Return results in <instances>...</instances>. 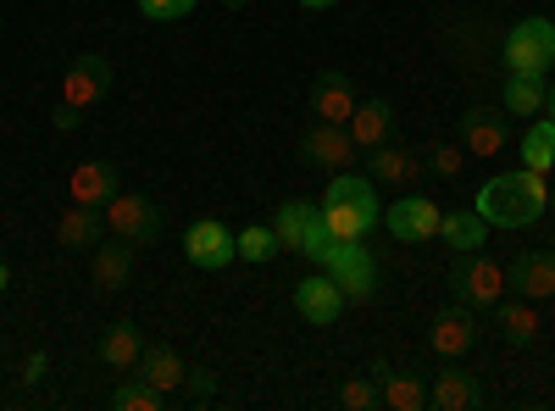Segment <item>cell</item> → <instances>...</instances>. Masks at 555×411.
I'll return each instance as SVG.
<instances>
[{"label":"cell","mask_w":555,"mask_h":411,"mask_svg":"<svg viewBox=\"0 0 555 411\" xmlns=\"http://www.w3.org/2000/svg\"><path fill=\"white\" fill-rule=\"evenodd\" d=\"M500 112H505V117H539V112H544V78L505 73V89H500Z\"/></svg>","instance_id":"f1b7e54d"},{"label":"cell","mask_w":555,"mask_h":411,"mask_svg":"<svg viewBox=\"0 0 555 411\" xmlns=\"http://www.w3.org/2000/svg\"><path fill=\"white\" fill-rule=\"evenodd\" d=\"M44 368H51V356H44V350H28V361H23V384H39Z\"/></svg>","instance_id":"74e56055"},{"label":"cell","mask_w":555,"mask_h":411,"mask_svg":"<svg viewBox=\"0 0 555 411\" xmlns=\"http://www.w3.org/2000/svg\"><path fill=\"white\" fill-rule=\"evenodd\" d=\"M222 7H228V12H245V7H250V0H222Z\"/></svg>","instance_id":"b9f144b4"},{"label":"cell","mask_w":555,"mask_h":411,"mask_svg":"<svg viewBox=\"0 0 555 411\" xmlns=\"http://www.w3.org/2000/svg\"><path fill=\"white\" fill-rule=\"evenodd\" d=\"M139 350H145V339H139L133 323H112L101 334V361H106L112 373H133L139 368Z\"/></svg>","instance_id":"83f0119b"},{"label":"cell","mask_w":555,"mask_h":411,"mask_svg":"<svg viewBox=\"0 0 555 411\" xmlns=\"http://www.w3.org/2000/svg\"><path fill=\"white\" fill-rule=\"evenodd\" d=\"M56 240H62L67 251H95V245L106 240V217H101V206H78V201H67V211L56 217Z\"/></svg>","instance_id":"44dd1931"},{"label":"cell","mask_w":555,"mask_h":411,"mask_svg":"<svg viewBox=\"0 0 555 411\" xmlns=\"http://www.w3.org/2000/svg\"><path fill=\"white\" fill-rule=\"evenodd\" d=\"M311 112H317V123H350V112H356V84H350V73H339V67L317 73V78H311Z\"/></svg>","instance_id":"2e32d148"},{"label":"cell","mask_w":555,"mask_h":411,"mask_svg":"<svg viewBox=\"0 0 555 411\" xmlns=\"http://www.w3.org/2000/svg\"><path fill=\"white\" fill-rule=\"evenodd\" d=\"M306 12H328V7H339V0H300Z\"/></svg>","instance_id":"f35d334b"},{"label":"cell","mask_w":555,"mask_h":411,"mask_svg":"<svg viewBox=\"0 0 555 411\" xmlns=\"http://www.w3.org/2000/svg\"><path fill=\"white\" fill-rule=\"evenodd\" d=\"M139 368H145L139 378L156 384V389H162V395H172V400H178L183 378H190V368H183V356H178L172 345H145V350H139Z\"/></svg>","instance_id":"603a6c76"},{"label":"cell","mask_w":555,"mask_h":411,"mask_svg":"<svg viewBox=\"0 0 555 411\" xmlns=\"http://www.w3.org/2000/svg\"><path fill=\"white\" fill-rule=\"evenodd\" d=\"M473 211L489 228H533L550 211V184H544V172H528V167L494 172V178H483V184H478Z\"/></svg>","instance_id":"6da1fadb"},{"label":"cell","mask_w":555,"mask_h":411,"mask_svg":"<svg viewBox=\"0 0 555 411\" xmlns=\"http://www.w3.org/2000/svg\"><path fill=\"white\" fill-rule=\"evenodd\" d=\"M51 123H56V133H73V128L83 123V112H78V106H67V101H56V112H51Z\"/></svg>","instance_id":"8d00e7d4"},{"label":"cell","mask_w":555,"mask_h":411,"mask_svg":"<svg viewBox=\"0 0 555 411\" xmlns=\"http://www.w3.org/2000/svg\"><path fill=\"white\" fill-rule=\"evenodd\" d=\"M494 306H500V339L512 345V350H522V345L539 339V306L533 300L512 295V300H494Z\"/></svg>","instance_id":"484cf974"},{"label":"cell","mask_w":555,"mask_h":411,"mask_svg":"<svg viewBox=\"0 0 555 411\" xmlns=\"http://www.w3.org/2000/svg\"><path fill=\"white\" fill-rule=\"evenodd\" d=\"M106 89H112V62L101 51H83V56L67 62V73H62V101L67 106L83 112V106H95Z\"/></svg>","instance_id":"8fae6325"},{"label":"cell","mask_w":555,"mask_h":411,"mask_svg":"<svg viewBox=\"0 0 555 411\" xmlns=\"http://www.w3.org/2000/svg\"><path fill=\"white\" fill-rule=\"evenodd\" d=\"M183 256H190V267H201V272L234 267V261H240V251H234V228H222L217 217L190 222V234H183Z\"/></svg>","instance_id":"52a82bcc"},{"label":"cell","mask_w":555,"mask_h":411,"mask_svg":"<svg viewBox=\"0 0 555 411\" xmlns=\"http://www.w3.org/2000/svg\"><path fill=\"white\" fill-rule=\"evenodd\" d=\"M428 345L444 356V361H455V356H467L473 345H478V317L467 311V306H444L439 317H434V329H428Z\"/></svg>","instance_id":"9a60e30c"},{"label":"cell","mask_w":555,"mask_h":411,"mask_svg":"<svg viewBox=\"0 0 555 411\" xmlns=\"http://www.w3.org/2000/svg\"><path fill=\"white\" fill-rule=\"evenodd\" d=\"M483 240H489V222L478 211H444L439 217V245H450V256L483 251Z\"/></svg>","instance_id":"d4e9b609"},{"label":"cell","mask_w":555,"mask_h":411,"mask_svg":"<svg viewBox=\"0 0 555 411\" xmlns=\"http://www.w3.org/2000/svg\"><path fill=\"white\" fill-rule=\"evenodd\" d=\"M544 112L555 117V78H550V89H544Z\"/></svg>","instance_id":"60d3db41"},{"label":"cell","mask_w":555,"mask_h":411,"mask_svg":"<svg viewBox=\"0 0 555 411\" xmlns=\"http://www.w3.org/2000/svg\"><path fill=\"white\" fill-rule=\"evenodd\" d=\"M489 395H483V384L473 378V373H461V368H450V373H439L434 378V389H428V406L434 411H478Z\"/></svg>","instance_id":"7402d4cb"},{"label":"cell","mask_w":555,"mask_h":411,"mask_svg":"<svg viewBox=\"0 0 555 411\" xmlns=\"http://www.w3.org/2000/svg\"><path fill=\"white\" fill-rule=\"evenodd\" d=\"M550 217H555V184H550ZM550 240H555V234H550Z\"/></svg>","instance_id":"7bdbcfd3"},{"label":"cell","mask_w":555,"mask_h":411,"mask_svg":"<svg viewBox=\"0 0 555 411\" xmlns=\"http://www.w3.org/2000/svg\"><path fill=\"white\" fill-rule=\"evenodd\" d=\"M428 167H434L439 178H461V167H467V145H461V151H455V145H444V140H439V145H428Z\"/></svg>","instance_id":"e575fe53"},{"label":"cell","mask_w":555,"mask_h":411,"mask_svg":"<svg viewBox=\"0 0 555 411\" xmlns=\"http://www.w3.org/2000/svg\"><path fill=\"white\" fill-rule=\"evenodd\" d=\"M211 395H217V378H211V373H201V368H195L190 378H183V400H195V406H206Z\"/></svg>","instance_id":"d590c367"},{"label":"cell","mask_w":555,"mask_h":411,"mask_svg":"<svg viewBox=\"0 0 555 411\" xmlns=\"http://www.w3.org/2000/svg\"><path fill=\"white\" fill-rule=\"evenodd\" d=\"M322 222H328V234L334 240H366L378 222H366L356 206H345V201H322Z\"/></svg>","instance_id":"1f68e13d"},{"label":"cell","mask_w":555,"mask_h":411,"mask_svg":"<svg viewBox=\"0 0 555 411\" xmlns=\"http://www.w3.org/2000/svg\"><path fill=\"white\" fill-rule=\"evenodd\" d=\"M322 201H345V206H356L366 222H384V206H378V184L366 172H328V190H322Z\"/></svg>","instance_id":"ffe728a7"},{"label":"cell","mask_w":555,"mask_h":411,"mask_svg":"<svg viewBox=\"0 0 555 411\" xmlns=\"http://www.w3.org/2000/svg\"><path fill=\"white\" fill-rule=\"evenodd\" d=\"M322 272L339 284L345 306H366L378 295V261L366 251V240H334L328 256H322Z\"/></svg>","instance_id":"7a4b0ae2"},{"label":"cell","mask_w":555,"mask_h":411,"mask_svg":"<svg viewBox=\"0 0 555 411\" xmlns=\"http://www.w3.org/2000/svg\"><path fill=\"white\" fill-rule=\"evenodd\" d=\"M373 378H378L389 411H423L428 406V384L416 378V373H395L389 361H373Z\"/></svg>","instance_id":"cb8c5ba5"},{"label":"cell","mask_w":555,"mask_h":411,"mask_svg":"<svg viewBox=\"0 0 555 411\" xmlns=\"http://www.w3.org/2000/svg\"><path fill=\"white\" fill-rule=\"evenodd\" d=\"M272 234H278L284 251H295V256H306L317 267H322V256H328V245H334L328 222H322V206H306V201H284V206H278Z\"/></svg>","instance_id":"277c9868"},{"label":"cell","mask_w":555,"mask_h":411,"mask_svg":"<svg viewBox=\"0 0 555 411\" xmlns=\"http://www.w3.org/2000/svg\"><path fill=\"white\" fill-rule=\"evenodd\" d=\"M455 128H461V145H467V156H500L505 140H512V123H505L500 106H467Z\"/></svg>","instance_id":"7c38bea8"},{"label":"cell","mask_w":555,"mask_h":411,"mask_svg":"<svg viewBox=\"0 0 555 411\" xmlns=\"http://www.w3.org/2000/svg\"><path fill=\"white\" fill-rule=\"evenodd\" d=\"M339 406H345V411H378V406H384L378 378H373V373H366V378H350V384L339 389Z\"/></svg>","instance_id":"d6a6232c"},{"label":"cell","mask_w":555,"mask_h":411,"mask_svg":"<svg viewBox=\"0 0 555 411\" xmlns=\"http://www.w3.org/2000/svg\"><path fill=\"white\" fill-rule=\"evenodd\" d=\"M350 140L361 145V151H373V145H384V140H395V101H384V95H373V101H356V112H350Z\"/></svg>","instance_id":"d6986e66"},{"label":"cell","mask_w":555,"mask_h":411,"mask_svg":"<svg viewBox=\"0 0 555 411\" xmlns=\"http://www.w3.org/2000/svg\"><path fill=\"white\" fill-rule=\"evenodd\" d=\"M356 156H361V145L350 140L345 123H317V128H306V140H300V162L322 167V172H345Z\"/></svg>","instance_id":"9c48e42d"},{"label":"cell","mask_w":555,"mask_h":411,"mask_svg":"<svg viewBox=\"0 0 555 411\" xmlns=\"http://www.w3.org/2000/svg\"><path fill=\"white\" fill-rule=\"evenodd\" d=\"M7 284H12V267H7V256H0V295H7Z\"/></svg>","instance_id":"ab89813d"},{"label":"cell","mask_w":555,"mask_h":411,"mask_svg":"<svg viewBox=\"0 0 555 411\" xmlns=\"http://www.w3.org/2000/svg\"><path fill=\"white\" fill-rule=\"evenodd\" d=\"M505 290L522 300H555V251H517L505 261Z\"/></svg>","instance_id":"30bf717a"},{"label":"cell","mask_w":555,"mask_h":411,"mask_svg":"<svg viewBox=\"0 0 555 411\" xmlns=\"http://www.w3.org/2000/svg\"><path fill=\"white\" fill-rule=\"evenodd\" d=\"M295 311L311 329H334L339 311H345V295H339V284L328 279V272H311V279L295 284Z\"/></svg>","instance_id":"5bb4252c"},{"label":"cell","mask_w":555,"mask_h":411,"mask_svg":"<svg viewBox=\"0 0 555 411\" xmlns=\"http://www.w3.org/2000/svg\"><path fill=\"white\" fill-rule=\"evenodd\" d=\"M201 7V0H139V17L145 23H178V17H190Z\"/></svg>","instance_id":"836d02e7"},{"label":"cell","mask_w":555,"mask_h":411,"mask_svg":"<svg viewBox=\"0 0 555 411\" xmlns=\"http://www.w3.org/2000/svg\"><path fill=\"white\" fill-rule=\"evenodd\" d=\"M89 279H95L101 295L128 290V279H133V245H122V240L106 234V240L95 245V256H89Z\"/></svg>","instance_id":"ac0fdd59"},{"label":"cell","mask_w":555,"mask_h":411,"mask_svg":"<svg viewBox=\"0 0 555 411\" xmlns=\"http://www.w3.org/2000/svg\"><path fill=\"white\" fill-rule=\"evenodd\" d=\"M234 251H240V261H250V267H261V261H272L278 251V234H272V222H250V228H240L234 234Z\"/></svg>","instance_id":"4dcf8cb0"},{"label":"cell","mask_w":555,"mask_h":411,"mask_svg":"<svg viewBox=\"0 0 555 411\" xmlns=\"http://www.w3.org/2000/svg\"><path fill=\"white\" fill-rule=\"evenodd\" d=\"M522 167H528V172H555V117H550V112L528 117V133H522Z\"/></svg>","instance_id":"4316f807"},{"label":"cell","mask_w":555,"mask_h":411,"mask_svg":"<svg viewBox=\"0 0 555 411\" xmlns=\"http://www.w3.org/2000/svg\"><path fill=\"white\" fill-rule=\"evenodd\" d=\"M500 290H505V267H500V261H489L483 251L455 256V267H450V300H455V306L483 311V306L500 300Z\"/></svg>","instance_id":"8992f818"},{"label":"cell","mask_w":555,"mask_h":411,"mask_svg":"<svg viewBox=\"0 0 555 411\" xmlns=\"http://www.w3.org/2000/svg\"><path fill=\"white\" fill-rule=\"evenodd\" d=\"M101 217H106V234L112 240H122V245H133V251H151L156 240H162V211H156V201H145V195H112L106 206H101Z\"/></svg>","instance_id":"5b68a950"},{"label":"cell","mask_w":555,"mask_h":411,"mask_svg":"<svg viewBox=\"0 0 555 411\" xmlns=\"http://www.w3.org/2000/svg\"><path fill=\"white\" fill-rule=\"evenodd\" d=\"M167 406H172V395H162L145 378H128V384L112 389V411H167Z\"/></svg>","instance_id":"f546056e"},{"label":"cell","mask_w":555,"mask_h":411,"mask_svg":"<svg viewBox=\"0 0 555 411\" xmlns=\"http://www.w3.org/2000/svg\"><path fill=\"white\" fill-rule=\"evenodd\" d=\"M112 195H117V167H112V162L89 156V162H78V167L67 172V201H78V206H106Z\"/></svg>","instance_id":"e0dca14e"},{"label":"cell","mask_w":555,"mask_h":411,"mask_svg":"<svg viewBox=\"0 0 555 411\" xmlns=\"http://www.w3.org/2000/svg\"><path fill=\"white\" fill-rule=\"evenodd\" d=\"M500 62H505V73L544 78V73L555 67V23H550V17H522V23H512V34H505V44H500Z\"/></svg>","instance_id":"3957f363"},{"label":"cell","mask_w":555,"mask_h":411,"mask_svg":"<svg viewBox=\"0 0 555 411\" xmlns=\"http://www.w3.org/2000/svg\"><path fill=\"white\" fill-rule=\"evenodd\" d=\"M366 178H373V184H384V190H411L416 178H423V156L405 151V145H395V140H384V145L366 151Z\"/></svg>","instance_id":"4fadbf2b"},{"label":"cell","mask_w":555,"mask_h":411,"mask_svg":"<svg viewBox=\"0 0 555 411\" xmlns=\"http://www.w3.org/2000/svg\"><path fill=\"white\" fill-rule=\"evenodd\" d=\"M439 206H434V195H400L389 211H384V228L400 240V245H428V240H439Z\"/></svg>","instance_id":"ba28073f"}]
</instances>
